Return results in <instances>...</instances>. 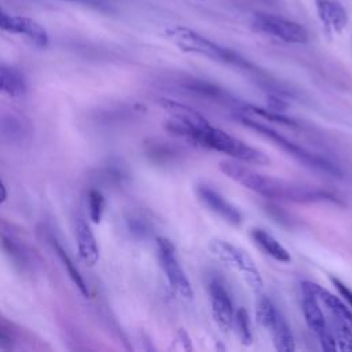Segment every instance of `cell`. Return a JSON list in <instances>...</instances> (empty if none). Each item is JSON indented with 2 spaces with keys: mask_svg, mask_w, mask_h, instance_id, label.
I'll list each match as a JSON object with an SVG mask.
<instances>
[{
  "mask_svg": "<svg viewBox=\"0 0 352 352\" xmlns=\"http://www.w3.org/2000/svg\"><path fill=\"white\" fill-rule=\"evenodd\" d=\"M219 168L231 180L265 198L296 204L340 202L337 195L329 190L265 176L238 164L236 161H220Z\"/></svg>",
  "mask_w": 352,
  "mask_h": 352,
  "instance_id": "cell-1",
  "label": "cell"
},
{
  "mask_svg": "<svg viewBox=\"0 0 352 352\" xmlns=\"http://www.w3.org/2000/svg\"><path fill=\"white\" fill-rule=\"evenodd\" d=\"M182 138L194 143L195 146L224 153L232 157L235 161L256 165H265L270 162V158L263 151L249 146L243 140L224 132L220 128L212 126L210 124L204 128L190 129Z\"/></svg>",
  "mask_w": 352,
  "mask_h": 352,
  "instance_id": "cell-2",
  "label": "cell"
},
{
  "mask_svg": "<svg viewBox=\"0 0 352 352\" xmlns=\"http://www.w3.org/2000/svg\"><path fill=\"white\" fill-rule=\"evenodd\" d=\"M166 37L182 51L198 54L216 62L232 65L245 70L254 69L253 65L238 52L226 48L187 26H172L166 29Z\"/></svg>",
  "mask_w": 352,
  "mask_h": 352,
  "instance_id": "cell-3",
  "label": "cell"
},
{
  "mask_svg": "<svg viewBox=\"0 0 352 352\" xmlns=\"http://www.w3.org/2000/svg\"><path fill=\"white\" fill-rule=\"evenodd\" d=\"M236 118L248 128L256 131L257 133H260L261 136L267 138L268 140H271L275 146H278L279 148H282L283 151H286L289 155H292L293 158H296L297 161H300L301 164H304L305 166L319 170L322 173L334 176V177H340L341 176V170L337 165H334L333 162H330L329 160L314 154L311 151H308L307 148L298 146L297 143L289 140L287 138H285L283 135H280L279 132H276L275 129L270 128L268 125H264L263 122L253 120L252 117H248L246 114H238Z\"/></svg>",
  "mask_w": 352,
  "mask_h": 352,
  "instance_id": "cell-4",
  "label": "cell"
},
{
  "mask_svg": "<svg viewBox=\"0 0 352 352\" xmlns=\"http://www.w3.org/2000/svg\"><path fill=\"white\" fill-rule=\"evenodd\" d=\"M209 249L217 260L224 263L227 267L239 271L252 289L258 292L263 287V279L260 276V272L253 258L245 250L217 238L209 242Z\"/></svg>",
  "mask_w": 352,
  "mask_h": 352,
  "instance_id": "cell-5",
  "label": "cell"
},
{
  "mask_svg": "<svg viewBox=\"0 0 352 352\" xmlns=\"http://www.w3.org/2000/svg\"><path fill=\"white\" fill-rule=\"evenodd\" d=\"M252 28L289 44H305L308 41V32L301 23L279 15L258 12L252 19Z\"/></svg>",
  "mask_w": 352,
  "mask_h": 352,
  "instance_id": "cell-6",
  "label": "cell"
},
{
  "mask_svg": "<svg viewBox=\"0 0 352 352\" xmlns=\"http://www.w3.org/2000/svg\"><path fill=\"white\" fill-rule=\"evenodd\" d=\"M157 254L161 268L164 270L169 285L186 300H191L194 297L192 287L190 280L179 261L175 245L165 236L157 238Z\"/></svg>",
  "mask_w": 352,
  "mask_h": 352,
  "instance_id": "cell-7",
  "label": "cell"
},
{
  "mask_svg": "<svg viewBox=\"0 0 352 352\" xmlns=\"http://www.w3.org/2000/svg\"><path fill=\"white\" fill-rule=\"evenodd\" d=\"M301 290H302V312H304V318L308 327L319 338V342L323 351H329V352L337 351L336 340L331 334L329 322L326 320V316L322 311L320 302L314 296V293L308 287H305L302 283H301Z\"/></svg>",
  "mask_w": 352,
  "mask_h": 352,
  "instance_id": "cell-8",
  "label": "cell"
},
{
  "mask_svg": "<svg viewBox=\"0 0 352 352\" xmlns=\"http://www.w3.org/2000/svg\"><path fill=\"white\" fill-rule=\"evenodd\" d=\"M208 292L212 305V314L217 326L223 331H228L234 322V308L224 282L220 278L213 276L209 280Z\"/></svg>",
  "mask_w": 352,
  "mask_h": 352,
  "instance_id": "cell-9",
  "label": "cell"
},
{
  "mask_svg": "<svg viewBox=\"0 0 352 352\" xmlns=\"http://www.w3.org/2000/svg\"><path fill=\"white\" fill-rule=\"evenodd\" d=\"M198 198L216 214H219L223 220L232 226H239L243 220L242 213L236 206L228 202L221 194L206 184H199L197 187Z\"/></svg>",
  "mask_w": 352,
  "mask_h": 352,
  "instance_id": "cell-10",
  "label": "cell"
},
{
  "mask_svg": "<svg viewBox=\"0 0 352 352\" xmlns=\"http://www.w3.org/2000/svg\"><path fill=\"white\" fill-rule=\"evenodd\" d=\"M0 29L28 36L34 44L44 47L48 43L47 32L36 21L26 16H14L0 10Z\"/></svg>",
  "mask_w": 352,
  "mask_h": 352,
  "instance_id": "cell-11",
  "label": "cell"
},
{
  "mask_svg": "<svg viewBox=\"0 0 352 352\" xmlns=\"http://www.w3.org/2000/svg\"><path fill=\"white\" fill-rule=\"evenodd\" d=\"M315 7L324 28L340 33L348 25V12L338 0H315Z\"/></svg>",
  "mask_w": 352,
  "mask_h": 352,
  "instance_id": "cell-12",
  "label": "cell"
},
{
  "mask_svg": "<svg viewBox=\"0 0 352 352\" xmlns=\"http://www.w3.org/2000/svg\"><path fill=\"white\" fill-rule=\"evenodd\" d=\"M302 285L314 293V296L318 298L320 305L326 307V311L329 312V315H336V316L344 319L352 327V308L349 305L346 307V304L341 298L336 297L333 293L323 289L318 283L305 280V282H302Z\"/></svg>",
  "mask_w": 352,
  "mask_h": 352,
  "instance_id": "cell-13",
  "label": "cell"
},
{
  "mask_svg": "<svg viewBox=\"0 0 352 352\" xmlns=\"http://www.w3.org/2000/svg\"><path fill=\"white\" fill-rule=\"evenodd\" d=\"M76 241L80 257L87 264L94 265L99 260V248L95 235L84 217H78L76 223Z\"/></svg>",
  "mask_w": 352,
  "mask_h": 352,
  "instance_id": "cell-14",
  "label": "cell"
},
{
  "mask_svg": "<svg viewBox=\"0 0 352 352\" xmlns=\"http://www.w3.org/2000/svg\"><path fill=\"white\" fill-rule=\"evenodd\" d=\"M265 329L271 331L275 348L280 352H293L294 351V338L292 329L283 315L276 309L270 322L265 324Z\"/></svg>",
  "mask_w": 352,
  "mask_h": 352,
  "instance_id": "cell-15",
  "label": "cell"
},
{
  "mask_svg": "<svg viewBox=\"0 0 352 352\" xmlns=\"http://www.w3.org/2000/svg\"><path fill=\"white\" fill-rule=\"evenodd\" d=\"M250 236L254 241V243L263 252H265L268 256H271L276 261L289 263L292 260V257H290L289 252L286 250V248L276 238H274L270 232H267L265 230H263V228H252Z\"/></svg>",
  "mask_w": 352,
  "mask_h": 352,
  "instance_id": "cell-16",
  "label": "cell"
},
{
  "mask_svg": "<svg viewBox=\"0 0 352 352\" xmlns=\"http://www.w3.org/2000/svg\"><path fill=\"white\" fill-rule=\"evenodd\" d=\"M52 248H54V250L56 252V254L59 256L60 261L63 263V267L66 268L69 276L72 278V280L74 282V285L78 287V290L81 292V294L85 296V297H88V296H89L88 286H87V283H85V280H84L81 272L78 271L77 265H76L74 261L72 260V257H70V256L67 254V252L60 246V243H59L58 241H55V239L52 241Z\"/></svg>",
  "mask_w": 352,
  "mask_h": 352,
  "instance_id": "cell-17",
  "label": "cell"
},
{
  "mask_svg": "<svg viewBox=\"0 0 352 352\" xmlns=\"http://www.w3.org/2000/svg\"><path fill=\"white\" fill-rule=\"evenodd\" d=\"M146 153L153 161L160 164L173 161V158L177 155V151L173 146L161 140L146 143Z\"/></svg>",
  "mask_w": 352,
  "mask_h": 352,
  "instance_id": "cell-18",
  "label": "cell"
},
{
  "mask_svg": "<svg viewBox=\"0 0 352 352\" xmlns=\"http://www.w3.org/2000/svg\"><path fill=\"white\" fill-rule=\"evenodd\" d=\"M184 88L191 91V92H195V94H199V95H204L206 98H214V99H220L224 96V91L219 87H216L214 84H210L208 81H204V80H198V78H187L184 82H183Z\"/></svg>",
  "mask_w": 352,
  "mask_h": 352,
  "instance_id": "cell-19",
  "label": "cell"
},
{
  "mask_svg": "<svg viewBox=\"0 0 352 352\" xmlns=\"http://www.w3.org/2000/svg\"><path fill=\"white\" fill-rule=\"evenodd\" d=\"M236 327L238 337L243 345H250L253 341V333H252V326L249 320V315L243 307H239L236 312L234 314V322Z\"/></svg>",
  "mask_w": 352,
  "mask_h": 352,
  "instance_id": "cell-20",
  "label": "cell"
},
{
  "mask_svg": "<svg viewBox=\"0 0 352 352\" xmlns=\"http://www.w3.org/2000/svg\"><path fill=\"white\" fill-rule=\"evenodd\" d=\"M0 91L10 95H21L25 91L22 77L12 70H0Z\"/></svg>",
  "mask_w": 352,
  "mask_h": 352,
  "instance_id": "cell-21",
  "label": "cell"
},
{
  "mask_svg": "<svg viewBox=\"0 0 352 352\" xmlns=\"http://www.w3.org/2000/svg\"><path fill=\"white\" fill-rule=\"evenodd\" d=\"M106 208V201L103 194L99 190L92 188L88 192V212H89V219L94 223H99L103 217Z\"/></svg>",
  "mask_w": 352,
  "mask_h": 352,
  "instance_id": "cell-22",
  "label": "cell"
},
{
  "mask_svg": "<svg viewBox=\"0 0 352 352\" xmlns=\"http://www.w3.org/2000/svg\"><path fill=\"white\" fill-rule=\"evenodd\" d=\"M245 111H249L254 116H258L261 118H267L268 121H272V122H276V124H282V125H286V126H292V128H297L298 126V122L286 117V116H282L279 111H274V110H264V109H258V107H254V106H246L245 107Z\"/></svg>",
  "mask_w": 352,
  "mask_h": 352,
  "instance_id": "cell-23",
  "label": "cell"
},
{
  "mask_svg": "<svg viewBox=\"0 0 352 352\" xmlns=\"http://www.w3.org/2000/svg\"><path fill=\"white\" fill-rule=\"evenodd\" d=\"M1 243H3V246L6 248V250L8 252V254H11L15 261H19L21 264L25 263L26 256H25L23 250L21 249V246H19L15 241H12V239H10V238H3V242H1Z\"/></svg>",
  "mask_w": 352,
  "mask_h": 352,
  "instance_id": "cell-24",
  "label": "cell"
},
{
  "mask_svg": "<svg viewBox=\"0 0 352 352\" xmlns=\"http://www.w3.org/2000/svg\"><path fill=\"white\" fill-rule=\"evenodd\" d=\"M330 280L334 285V287L337 289L338 294L342 297V300L352 308V290L344 282H341L338 278L330 276Z\"/></svg>",
  "mask_w": 352,
  "mask_h": 352,
  "instance_id": "cell-25",
  "label": "cell"
},
{
  "mask_svg": "<svg viewBox=\"0 0 352 352\" xmlns=\"http://www.w3.org/2000/svg\"><path fill=\"white\" fill-rule=\"evenodd\" d=\"M129 228L133 234H138V235H143V234L147 232V226L140 219H131L129 220Z\"/></svg>",
  "mask_w": 352,
  "mask_h": 352,
  "instance_id": "cell-26",
  "label": "cell"
},
{
  "mask_svg": "<svg viewBox=\"0 0 352 352\" xmlns=\"http://www.w3.org/2000/svg\"><path fill=\"white\" fill-rule=\"evenodd\" d=\"M11 336L10 333L0 324V348H8L11 345Z\"/></svg>",
  "mask_w": 352,
  "mask_h": 352,
  "instance_id": "cell-27",
  "label": "cell"
},
{
  "mask_svg": "<svg viewBox=\"0 0 352 352\" xmlns=\"http://www.w3.org/2000/svg\"><path fill=\"white\" fill-rule=\"evenodd\" d=\"M7 198V190H6V186L3 184V182L0 180V204L4 202Z\"/></svg>",
  "mask_w": 352,
  "mask_h": 352,
  "instance_id": "cell-28",
  "label": "cell"
}]
</instances>
